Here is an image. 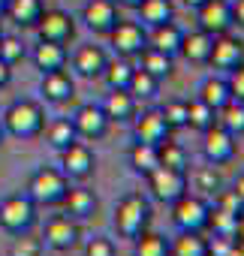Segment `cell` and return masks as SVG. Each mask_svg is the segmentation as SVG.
Listing matches in <instances>:
<instances>
[{
  "label": "cell",
  "mask_w": 244,
  "mask_h": 256,
  "mask_svg": "<svg viewBox=\"0 0 244 256\" xmlns=\"http://www.w3.org/2000/svg\"><path fill=\"white\" fill-rule=\"evenodd\" d=\"M0 124H4V130L16 139H36L46 130V112L36 100H16L4 112Z\"/></svg>",
  "instance_id": "cell-1"
},
{
  "label": "cell",
  "mask_w": 244,
  "mask_h": 256,
  "mask_svg": "<svg viewBox=\"0 0 244 256\" xmlns=\"http://www.w3.org/2000/svg\"><path fill=\"white\" fill-rule=\"evenodd\" d=\"M112 223H114V229H118L120 238H130V241H133V238L142 235V232L148 229V223H151V202H148L142 193L124 196V199L118 202V208H114Z\"/></svg>",
  "instance_id": "cell-2"
},
{
  "label": "cell",
  "mask_w": 244,
  "mask_h": 256,
  "mask_svg": "<svg viewBox=\"0 0 244 256\" xmlns=\"http://www.w3.org/2000/svg\"><path fill=\"white\" fill-rule=\"evenodd\" d=\"M66 190H70V178L52 166H40L28 181V196L36 205H60Z\"/></svg>",
  "instance_id": "cell-3"
},
{
  "label": "cell",
  "mask_w": 244,
  "mask_h": 256,
  "mask_svg": "<svg viewBox=\"0 0 244 256\" xmlns=\"http://www.w3.org/2000/svg\"><path fill=\"white\" fill-rule=\"evenodd\" d=\"M208 214H211V202L205 196L184 193L181 199L172 202V223H175L178 232H202V229H208Z\"/></svg>",
  "instance_id": "cell-4"
},
{
  "label": "cell",
  "mask_w": 244,
  "mask_h": 256,
  "mask_svg": "<svg viewBox=\"0 0 244 256\" xmlns=\"http://www.w3.org/2000/svg\"><path fill=\"white\" fill-rule=\"evenodd\" d=\"M36 202L28 196V193H12L0 202V226L12 235H22V232H30V226L36 223Z\"/></svg>",
  "instance_id": "cell-5"
},
{
  "label": "cell",
  "mask_w": 244,
  "mask_h": 256,
  "mask_svg": "<svg viewBox=\"0 0 244 256\" xmlns=\"http://www.w3.org/2000/svg\"><path fill=\"white\" fill-rule=\"evenodd\" d=\"M106 36H108L118 58H139V52L148 46V34H145V28L139 22H120L118 18V24Z\"/></svg>",
  "instance_id": "cell-6"
},
{
  "label": "cell",
  "mask_w": 244,
  "mask_h": 256,
  "mask_svg": "<svg viewBox=\"0 0 244 256\" xmlns=\"http://www.w3.org/2000/svg\"><path fill=\"white\" fill-rule=\"evenodd\" d=\"M238 154V142L232 133H226L223 126H208V130L202 133V157L211 163V166H223L229 160H235Z\"/></svg>",
  "instance_id": "cell-7"
},
{
  "label": "cell",
  "mask_w": 244,
  "mask_h": 256,
  "mask_svg": "<svg viewBox=\"0 0 244 256\" xmlns=\"http://www.w3.org/2000/svg\"><path fill=\"white\" fill-rule=\"evenodd\" d=\"M36 36L46 42H60L66 46L76 36V18L64 10H46L36 22Z\"/></svg>",
  "instance_id": "cell-8"
},
{
  "label": "cell",
  "mask_w": 244,
  "mask_h": 256,
  "mask_svg": "<svg viewBox=\"0 0 244 256\" xmlns=\"http://www.w3.org/2000/svg\"><path fill=\"white\" fill-rule=\"evenodd\" d=\"M94 169H96V157H94V151H90L84 142L76 139L72 145H66V148L60 151V172H64L66 178L84 181V178L94 175Z\"/></svg>",
  "instance_id": "cell-9"
},
{
  "label": "cell",
  "mask_w": 244,
  "mask_h": 256,
  "mask_svg": "<svg viewBox=\"0 0 244 256\" xmlns=\"http://www.w3.org/2000/svg\"><path fill=\"white\" fill-rule=\"evenodd\" d=\"M148 181H151V193H154V199H160V202H175V199H181L190 187H187V172H181V169H166V166H157L151 175H148Z\"/></svg>",
  "instance_id": "cell-10"
},
{
  "label": "cell",
  "mask_w": 244,
  "mask_h": 256,
  "mask_svg": "<svg viewBox=\"0 0 244 256\" xmlns=\"http://www.w3.org/2000/svg\"><path fill=\"white\" fill-rule=\"evenodd\" d=\"M78 238H82L78 223H76L72 217H66V214H58V217H52V220L46 223L42 247H52V250H58V253H66V250H72V247L78 244Z\"/></svg>",
  "instance_id": "cell-11"
},
{
  "label": "cell",
  "mask_w": 244,
  "mask_h": 256,
  "mask_svg": "<svg viewBox=\"0 0 244 256\" xmlns=\"http://www.w3.org/2000/svg\"><path fill=\"white\" fill-rule=\"evenodd\" d=\"M196 22H199V30L211 34V36H220V34H229L232 30V4L229 0H205V4L196 10Z\"/></svg>",
  "instance_id": "cell-12"
},
{
  "label": "cell",
  "mask_w": 244,
  "mask_h": 256,
  "mask_svg": "<svg viewBox=\"0 0 244 256\" xmlns=\"http://www.w3.org/2000/svg\"><path fill=\"white\" fill-rule=\"evenodd\" d=\"M133 133H136V142L163 145L172 136V126L166 124V118H163L160 108H148V112H142V114L133 118Z\"/></svg>",
  "instance_id": "cell-13"
},
{
  "label": "cell",
  "mask_w": 244,
  "mask_h": 256,
  "mask_svg": "<svg viewBox=\"0 0 244 256\" xmlns=\"http://www.w3.org/2000/svg\"><path fill=\"white\" fill-rule=\"evenodd\" d=\"M108 124H112V120L106 118L102 106H96V102H88V106H82V108L72 114V126H76L78 139H88V142L102 139V136L108 133Z\"/></svg>",
  "instance_id": "cell-14"
},
{
  "label": "cell",
  "mask_w": 244,
  "mask_h": 256,
  "mask_svg": "<svg viewBox=\"0 0 244 256\" xmlns=\"http://www.w3.org/2000/svg\"><path fill=\"white\" fill-rule=\"evenodd\" d=\"M82 22L88 24V30L106 36L118 24V4L114 0H88L82 6Z\"/></svg>",
  "instance_id": "cell-15"
},
{
  "label": "cell",
  "mask_w": 244,
  "mask_h": 256,
  "mask_svg": "<svg viewBox=\"0 0 244 256\" xmlns=\"http://www.w3.org/2000/svg\"><path fill=\"white\" fill-rule=\"evenodd\" d=\"M208 64H211L214 70H223V72L235 70L238 64H244V42L235 40V36H229V34L214 36V46H211V58H208Z\"/></svg>",
  "instance_id": "cell-16"
},
{
  "label": "cell",
  "mask_w": 244,
  "mask_h": 256,
  "mask_svg": "<svg viewBox=\"0 0 244 256\" xmlns=\"http://www.w3.org/2000/svg\"><path fill=\"white\" fill-rule=\"evenodd\" d=\"M40 94L48 102H66V100L76 96V82H72V76L66 70H52V72H42Z\"/></svg>",
  "instance_id": "cell-17"
},
{
  "label": "cell",
  "mask_w": 244,
  "mask_h": 256,
  "mask_svg": "<svg viewBox=\"0 0 244 256\" xmlns=\"http://www.w3.org/2000/svg\"><path fill=\"white\" fill-rule=\"evenodd\" d=\"M102 112L108 120H118V124H127L139 114V100L130 94V90H108L106 100H102Z\"/></svg>",
  "instance_id": "cell-18"
},
{
  "label": "cell",
  "mask_w": 244,
  "mask_h": 256,
  "mask_svg": "<svg viewBox=\"0 0 244 256\" xmlns=\"http://www.w3.org/2000/svg\"><path fill=\"white\" fill-rule=\"evenodd\" d=\"M106 64H108L106 52H102L100 46H94V42L82 46V48L72 54V70H76L82 78H100L102 70H106Z\"/></svg>",
  "instance_id": "cell-19"
},
{
  "label": "cell",
  "mask_w": 244,
  "mask_h": 256,
  "mask_svg": "<svg viewBox=\"0 0 244 256\" xmlns=\"http://www.w3.org/2000/svg\"><path fill=\"white\" fill-rule=\"evenodd\" d=\"M60 205H64V211H66V217L84 220V217H94V211H96L100 202H96L94 190H88V187H70Z\"/></svg>",
  "instance_id": "cell-20"
},
{
  "label": "cell",
  "mask_w": 244,
  "mask_h": 256,
  "mask_svg": "<svg viewBox=\"0 0 244 256\" xmlns=\"http://www.w3.org/2000/svg\"><path fill=\"white\" fill-rule=\"evenodd\" d=\"M181 42H184V30L175 22H163V24L151 28V34H148V46L151 48H160L166 54H178L181 52Z\"/></svg>",
  "instance_id": "cell-21"
},
{
  "label": "cell",
  "mask_w": 244,
  "mask_h": 256,
  "mask_svg": "<svg viewBox=\"0 0 244 256\" xmlns=\"http://www.w3.org/2000/svg\"><path fill=\"white\" fill-rule=\"evenodd\" d=\"M66 60H70V54H66V46H60V42H46V40H40V46L34 48V64H36L40 72L64 70Z\"/></svg>",
  "instance_id": "cell-22"
},
{
  "label": "cell",
  "mask_w": 244,
  "mask_h": 256,
  "mask_svg": "<svg viewBox=\"0 0 244 256\" xmlns=\"http://www.w3.org/2000/svg\"><path fill=\"white\" fill-rule=\"evenodd\" d=\"M42 12H46L42 0H6V16L18 28H36V22H40Z\"/></svg>",
  "instance_id": "cell-23"
},
{
  "label": "cell",
  "mask_w": 244,
  "mask_h": 256,
  "mask_svg": "<svg viewBox=\"0 0 244 256\" xmlns=\"http://www.w3.org/2000/svg\"><path fill=\"white\" fill-rule=\"evenodd\" d=\"M211 46H214V36H211V34H205V30H193V34H184L181 54H184L190 64H208V58H211Z\"/></svg>",
  "instance_id": "cell-24"
},
{
  "label": "cell",
  "mask_w": 244,
  "mask_h": 256,
  "mask_svg": "<svg viewBox=\"0 0 244 256\" xmlns=\"http://www.w3.org/2000/svg\"><path fill=\"white\" fill-rule=\"evenodd\" d=\"M139 70H145V72H151L154 78H169L172 76V54H166V52H160V48H151V46H145L142 52H139Z\"/></svg>",
  "instance_id": "cell-25"
},
{
  "label": "cell",
  "mask_w": 244,
  "mask_h": 256,
  "mask_svg": "<svg viewBox=\"0 0 244 256\" xmlns=\"http://www.w3.org/2000/svg\"><path fill=\"white\" fill-rule=\"evenodd\" d=\"M46 139H48V145L54 148V151H64L66 145H72L76 139H78V133H76V126H72V118H54L52 124H46Z\"/></svg>",
  "instance_id": "cell-26"
},
{
  "label": "cell",
  "mask_w": 244,
  "mask_h": 256,
  "mask_svg": "<svg viewBox=\"0 0 244 256\" xmlns=\"http://www.w3.org/2000/svg\"><path fill=\"white\" fill-rule=\"evenodd\" d=\"M133 70H136V66L130 64V58H114V60H108V64H106V70H102V76H100V78H106L108 90H127Z\"/></svg>",
  "instance_id": "cell-27"
},
{
  "label": "cell",
  "mask_w": 244,
  "mask_h": 256,
  "mask_svg": "<svg viewBox=\"0 0 244 256\" xmlns=\"http://www.w3.org/2000/svg\"><path fill=\"white\" fill-rule=\"evenodd\" d=\"M136 12H139L142 24H148V28H157L163 22H172V16H175L172 0H142V4L136 6Z\"/></svg>",
  "instance_id": "cell-28"
},
{
  "label": "cell",
  "mask_w": 244,
  "mask_h": 256,
  "mask_svg": "<svg viewBox=\"0 0 244 256\" xmlns=\"http://www.w3.org/2000/svg\"><path fill=\"white\" fill-rule=\"evenodd\" d=\"M199 100L205 102V106H211L214 112L217 108H223L229 100H232V90H229V82L226 78H205L202 82V88H199Z\"/></svg>",
  "instance_id": "cell-29"
},
{
  "label": "cell",
  "mask_w": 244,
  "mask_h": 256,
  "mask_svg": "<svg viewBox=\"0 0 244 256\" xmlns=\"http://www.w3.org/2000/svg\"><path fill=\"white\" fill-rule=\"evenodd\" d=\"M217 126H223V130L232 133L235 139L244 136V102L229 100L223 108H217Z\"/></svg>",
  "instance_id": "cell-30"
},
{
  "label": "cell",
  "mask_w": 244,
  "mask_h": 256,
  "mask_svg": "<svg viewBox=\"0 0 244 256\" xmlns=\"http://www.w3.org/2000/svg\"><path fill=\"white\" fill-rule=\"evenodd\" d=\"M187 187H193L196 196H217L220 175L214 172V166H199V169L187 172Z\"/></svg>",
  "instance_id": "cell-31"
},
{
  "label": "cell",
  "mask_w": 244,
  "mask_h": 256,
  "mask_svg": "<svg viewBox=\"0 0 244 256\" xmlns=\"http://www.w3.org/2000/svg\"><path fill=\"white\" fill-rule=\"evenodd\" d=\"M130 166L133 172L139 175H151L157 166H160V157H157V145H148V142H136L130 148Z\"/></svg>",
  "instance_id": "cell-32"
},
{
  "label": "cell",
  "mask_w": 244,
  "mask_h": 256,
  "mask_svg": "<svg viewBox=\"0 0 244 256\" xmlns=\"http://www.w3.org/2000/svg\"><path fill=\"white\" fill-rule=\"evenodd\" d=\"M172 256H208V238H202V232H181L175 238V244H169Z\"/></svg>",
  "instance_id": "cell-33"
},
{
  "label": "cell",
  "mask_w": 244,
  "mask_h": 256,
  "mask_svg": "<svg viewBox=\"0 0 244 256\" xmlns=\"http://www.w3.org/2000/svg\"><path fill=\"white\" fill-rule=\"evenodd\" d=\"M133 256H172L169 253V241L157 232H142L133 238Z\"/></svg>",
  "instance_id": "cell-34"
},
{
  "label": "cell",
  "mask_w": 244,
  "mask_h": 256,
  "mask_svg": "<svg viewBox=\"0 0 244 256\" xmlns=\"http://www.w3.org/2000/svg\"><path fill=\"white\" fill-rule=\"evenodd\" d=\"M157 157H160V166H166V169H181V172L190 169L187 148L178 145V142H172V139H166L163 145H157Z\"/></svg>",
  "instance_id": "cell-35"
},
{
  "label": "cell",
  "mask_w": 244,
  "mask_h": 256,
  "mask_svg": "<svg viewBox=\"0 0 244 256\" xmlns=\"http://www.w3.org/2000/svg\"><path fill=\"white\" fill-rule=\"evenodd\" d=\"M241 217H244V214H235V211H226V208H220V205H211L208 229H211L214 235H235Z\"/></svg>",
  "instance_id": "cell-36"
},
{
  "label": "cell",
  "mask_w": 244,
  "mask_h": 256,
  "mask_svg": "<svg viewBox=\"0 0 244 256\" xmlns=\"http://www.w3.org/2000/svg\"><path fill=\"white\" fill-rule=\"evenodd\" d=\"M214 124H217V112H214L211 106H205L199 96L187 102V126H193V130L205 133L208 126H214Z\"/></svg>",
  "instance_id": "cell-37"
},
{
  "label": "cell",
  "mask_w": 244,
  "mask_h": 256,
  "mask_svg": "<svg viewBox=\"0 0 244 256\" xmlns=\"http://www.w3.org/2000/svg\"><path fill=\"white\" fill-rule=\"evenodd\" d=\"M127 90L136 96V100H151L157 90H160V78H154L151 72H145V70H133V76H130V84H127Z\"/></svg>",
  "instance_id": "cell-38"
},
{
  "label": "cell",
  "mask_w": 244,
  "mask_h": 256,
  "mask_svg": "<svg viewBox=\"0 0 244 256\" xmlns=\"http://www.w3.org/2000/svg\"><path fill=\"white\" fill-rule=\"evenodd\" d=\"M24 54H28V48H24V42L18 40V36H0V60H6L10 66H16L18 60H24Z\"/></svg>",
  "instance_id": "cell-39"
},
{
  "label": "cell",
  "mask_w": 244,
  "mask_h": 256,
  "mask_svg": "<svg viewBox=\"0 0 244 256\" xmlns=\"http://www.w3.org/2000/svg\"><path fill=\"white\" fill-rule=\"evenodd\" d=\"M160 112H163V118H166V124L172 126V130L187 126V100H172V102H166Z\"/></svg>",
  "instance_id": "cell-40"
},
{
  "label": "cell",
  "mask_w": 244,
  "mask_h": 256,
  "mask_svg": "<svg viewBox=\"0 0 244 256\" xmlns=\"http://www.w3.org/2000/svg\"><path fill=\"white\" fill-rule=\"evenodd\" d=\"M40 253H42V241L40 238H30L28 232H22L12 241V250H10V256H40Z\"/></svg>",
  "instance_id": "cell-41"
},
{
  "label": "cell",
  "mask_w": 244,
  "mask_h": 256,
  "mask_svg": "<svg viewBox=\"0 0 244 256\" xmlns=\"http://www.w3.org/2000/svg\"><path fill=\"white\" fill-rule=\"evenodd\" d=\"M84 256H114V241L106 235H96L84 244Z\"/></svg>",
  "instance_id": "cell-42"
},
{
  "label": "cell",
  "mask_w": 244,
  "mask_h": 256,
  "mask_svg": "<svg viewBox=\"0 0 244 256\" xmlns=\"http://www.w3.org/2000/svg\"><path fill=\"white\" fill-rule=\"evenodd\" d=\"M232 244H235V235H214L211 232V238H208V256H226L232 250Z\"/></svg>",
  "instance_id": "cell-43"
},
{
  "label": "cell",
  "mask_w": 244,
  "mask_h": 256,
  "mask_svg": "<svg viewBox=\"0 0 244 256\" xmlns=\"http://www.w3.org/2000/svg\"><path fill=\"white\" fill-rule=\"evenodd\" d=\"M229 90H232V100L244 102V64H238L235 70H229Z\"/></svg>",
  "instance_id": "cell-44"
},
{
  "label": "cell",
  "mask_w": 244,
  "mask_h": 256,
  "mask_svg": "<svg viewBox=\"0 0 244 256\" xmlns=\"http://www.w3.org/2000/svg\"><path fill=\"white\" fill-rule=\"evenodd\" d=\"M232 22L244 28V0H235L232 4Z\"/></svg>",
  "instance_id": "cell-45"
},
{
  "label": "cell",
  "mask_w": 244,
  "mask_h": 256,
  "mask_svg": "<svg viewBox=\"0 0 244 256\" xmlns=\"http://www.w3.org/2000/svg\"><path fill=\"white\" fill-rule=\"evenodd\" d=\"M10 82H12V66L6 60H0V88H6Z\"/></svg>",
  "instance_id": "cell-46"
},
{
  "label": "cell",
  "mask_w": 244,
  "mask_h": 256,
  "mask_svg": "<svg viewBox=\"0 0 244 256\" xmlns=\"http://www.w3.org/2000/svg\"><path fill=\"white\" fill-rule=\"evenodd\" d=\"M232 193H235V196L241 199V205H244V175H241V178H238V181L232 184Z\"/></svg>",
  "instance_id": "cell-47"
},
{
  "label": "cell",
  "mask_w": 244,
  "mask_h": 256,
  "mask_svg": "<svg viewBox=\"0 0 244 256\" xmlns=\"http://www.w3.org/2000/svg\"><path fill=\"white\" fill-rule=\"evenodd\" d=\"M226 256H244V244H241V241H235V244H232V250H229Z\"/></svg>",
  "instance_id": "cell-48"
},
{
  "label": "cell",
  "mask_w": 244,
  "mask_h": 256,
  "mask_svg": "<svg viewBox=\"0 0 244 256\" xmlns=\"http://www.w3.org/2000/svg\"><path fill=\"white\" fill-rule=\"evenodd\" d=\"M114 4H118V6H127V10H136L142 0H114Z\"/></svg>",
  "instance_id": "cell-49"
},
{
  "label": "cell",
  "mask_w": 244,
  "mask_h": 256,
  "mask_svg": "<svg viewBox=\"0 0 244 256\" xmlns=\"http://www.w3.org/2000/svg\"><path fill=\"white\" fill-rule=\"evenodd\" d=\"M235 241L244 244V217H241V223H238V229H235Z\"/></svg>",
  "instance_id": "cell-50"
},
{
  "label": "cell",
  "mask_w": 244,
  "mask_h": 256,
  "mask_svg": "<svg viewBox=\"0 0 244 256\" xmlns=\"http://www.w3.org/2000/svg\"><path fill=\"white\" fill-rule=\"evenodd\" d=\"M184 4H187V6H190V10H199V6H202V4H205V0H184Z\"/></svg>",
  "instance_id": "cell-51"
},
{
  "label": "cell",
  "mask_w": 244,
  "mask_h": 256,
  "mask_svg": "<svg viewBox=\"0 0 244 256\" xmlns=\"http://www.w3.org/2000/svg\"><path fill=\"white\" fill-rule=\"evenodd\" d=\"M6 16V0H0V18Z\"/></svg>",
  "instance_id": "cell-52"
},
{
  "label": "cell",
  "mask_w": 244,
  "mask_h": 256,
  "mask_svg": "<svg viewBox=\"0 0 244 256\" xmlns=\"http://www.w3.org/2000/svg\"><path fill=\"white\" fill-rule=\"evenodd\" d=\"M4 136H6V130H4V124H0V145H4Z\"/></svg>",
  "instance_id": "cell-53"
},
{
  "label": "cell",
  "mask_w": 244,
  "mask_h": 256,
  "mask_svg": "<svg viewBox=\"0 0 244 256\" xmlns=\"http://www.w3.org/2000/svg\"><path fill=\"white\" fill-rule=\"evenodd\" d=\"M0 36H4V30H0Z\"/></svg>",
  "instance_id": "cell-54"
}]
</instances>
